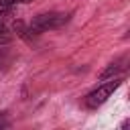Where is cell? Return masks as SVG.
<instances>
[{
    "mask_svg": "<svg viewBox=\"0 0 130 130\" xmlns=\"http://www.w3.org/2000/svg\"><path fill=\"white\" fill-rule=\"evenodd\" d=\"M69 14H63V12H45V14H39L32 18V22L28 24V32H35V35H41L45 30H51V28H59L67 22Z\"/></svg>",
    "mask_w": 130,
    "mask_h": 130,
    "instance_id": "obj_1",
    "label": "cell"
},
{
    "mask_svg": "<svg viewBox=\"0 0 130 130\" xmlns=\"http://www.w3.org/2000/svg\"><path fill=\"white\" fill-rule=\"evenodd\" d=\"M120 79H112V81H108V83H104V85H100L98 89H93V91H89L87 93V98H85V106L87 108H98V106H102L118 87H120Z\"/></svg>",
    "mask_w": 130,
    "mask_h": 130,
    "instance_id": "obj_2",
    "label": "cell"
},
{
    "mask_svg": "<svg viewBox=\"0 0 130 130\" xmlns=\"http://www.w3.org/2000/svg\"><path fill=\"white\" fill-rule=\"evenodd\" d=\"M12 12V0H0V26H8Z\"/></svg>",
    "mask_w": 130,
    "mask_h": 130,
    "instance_id": "obj_3",
    "label": "cell"
},
{
    "mask_svg": "<svg viewBox=\"0 0 130 130\" xmlns=\"http://www.w3.org/2000/svg\"><path fill=\"white\" fill-rule=\"evenodd\" d=\"M10 41H12L10 28H8V26H0V45H8Z\"/></svg>",
    "mask_w": 130,
    "mask_h": 130,
    "instance_id": "obj_4",
    "label": "cell"
},
{
    "mask_svg": "<svg viewBox=\"0 0 130 130\" xmlns=\"http://www.w3.org/2000/svg\"><path fill=\"white\" fill-rule=\"evenodd\" d=\"M6 126H10V122H8V120L4 118V114H2V116H0V128H6Z\"/></svg>",
    "mask_w": 130,
    "mask_h": 130,
    "instance_id": "obj_5",
    "label": "cell"
},
{
    "mask_svg": "<svg viewBox=\"0 0 130 130\" xmlns=\"http://www.w3.org/2000/svg\"><path fill=\"white\" fill-rule=\"evenodd\" d=\"M14 2H30V0H12V4H14Z\"/></svg>",
    "mask_w": 130,
    "mask_h": 130,
    "instance_id": "obj_6",
    "label": "cell"
}]
</instances>
